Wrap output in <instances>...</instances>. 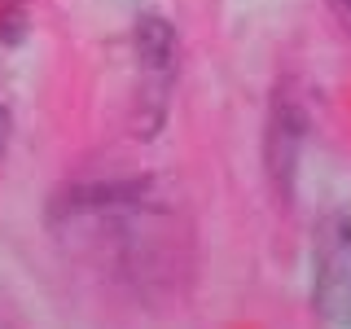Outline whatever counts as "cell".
I'll list each match as a JSON object with an SVG mask.
<instances>
[{"mask_svg": "<svg viewBox=\"0 0 351 329\" xmlns=\"http://www.w3.org/2000/svg\"><path fill=\"white\" fill-rule=\"evenodd\" d=\"M316 312L351 325V215H329L316 233Z\"/></svg>", "mask_w": 351, "mask_h": 329, "instance_id": "cell-1", "label": "cell"}, {"mask_svg": "<svg viewBox=\"0 0 351 329\" xmlns=\"http://www.w3.org/2000/svg\"><path fill=\"white\" fill-rule=\"evenodd\" d=\"M303 132H307L303 110L294 106L290 97H277V101H272V123H268V171H272V184H277L281 197H290Z\"/></svg>", "mask_w": 351, "mask_h": 329, "instance_id": "cell-2", "label": "cell"}, {"mask_svg": "<svg viewBox=\"0 0 351 329\" xmlns=\"http://www.w3.org/2000/svg\"><path fill=\"white\" fill-rule=\"evenodd\" d=\"M136 58H141V71L149 75V93L162 97L171 71H176V31L167 27L162 18H141L136 22Z\"/></svg>", "mask_w": 351, "mask_h": 329, "instance_id": "cell-3", "label": "cell"}, {"mask_svg": "<svg viewBox=\"0 0 351 329\" xmlns=\"http://www.w3.org/2000/svg\"><path fill=\"white\" fill-rule=\"evenodd\" d=\"M27 0H0V36H5V44H18L22 36H27Z\"/></svg>", "mask_w": 351, "mask_h": 329, "instance_id": "cell-4", "label": "cell"}, {"mask_svg": "<svg viewBox=\"0 0 351 329\" xmlns=\"http://www.w3.org/2000/svg\"><path fill=\"white\" fill-rule=\"evenodd\" d=\"M329 5H334V14L343 18V27H351V0H329Z\"/></svg>", "mask_w": 351, "mask_h": 329, "instance_id": "cell-5", "label": "cell"}, {"mask_svg": "<svg viewBox=\"0 0 351 329\" xmlns=\"http://www.w3.org/2000/svg\"><path fill=\"white\" fill-rule=\"evenodd\" d=\"M5 136H9V114H5V106H0V149H5Z\"/></svg>", "mask_w": 351, "mask_h": 329, "instance_id": "cell-6", "label": "cell"}]
</instances>
